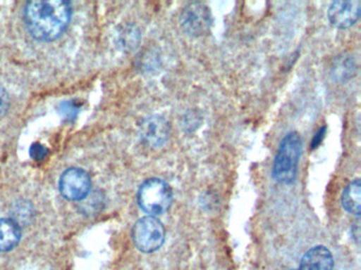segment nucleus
<instances>
[{"label": "nucleus", "mask_w": 361, "mask_h": 270, "mask_svg": "<svg viewBox=\"0 0 361 270\" xmlns=\"http://www.w3.org/2000/svg\"><path fill=\"white\" fill-rule=\"evenodd\" d=\"M179 23L188 35L200 37L210 32L213 23L212 14L206 4L191 2L181 11Z\"/></svg>", "instance_id": "39448f33"}, {"label": "nucleus", "mask_w": 361, "mask_h": 270, "mask_svg": "<svg viewBox=\"0 0 361 270\" xmlns=\"http://www.w3.org/2000/svg\"><path fill=\"white\" fill-rule=\"evenodd\" d=\"M327 128L326 126H322L318 131H317L316 134L312 137V143H310V148L312 150L318 148L319 146L322 143L323 139H324L325 134H326Z\"/></svg>", "instance_id": "dca6fc26"}, {"label": "nucleus", "mask_w": 361, "mask_h": 270, "mask_svg": "<svg viewBox=\"0 0 361 270\" xmlns=\"http://www.w3.org/2000/svg\"><path fill=\"white\" fill-rule=\"evenodd\" d=\"M137 198L139 207L147 214H164L172 206L173 190L164 179L153 177L140 186Z\"/></svg>", "instance_id": "7ed1b4c3"}, {"label": "nucleus", "mask_w": 361, "mask_h": 270, "mask_svg": "<svg viewBox=\"0 0 361 270\" xmlns=\"http://www.w3.org/2000/svg\"><path fill=\"white\" fill-rule=\"evenodd\" d=\"M20 224L14 219H0V252H7L18 246L20 240Z\"/></svg>", "instance_id": "9d476101"}, {"label": "nucleus", "mask_w": 361, "mask_h": 270, "mask_svg": "<svg viewBox=\"0 0 361 270\" xmlns=\"http://www.w3.org/2000/svg\"><path fill=\"white\" fill-rule=\"evenodd\" d=\"M48 151L47 148L45 146L42 145L39 143H33L30 148V155L33 160H37V162H42V160H45L47 158Z\"/></svg>", "instance_id": "4468645a"}, {"label": "nucleus", "mask_w": 361, "mask_h": 270, "mask_svg": "<svg viewBox=\"0 0 361 270\" xmlns=\"http://www.w3.org/2000/svg\"><path fill=\"white\" fill-rule=\"evenodd\" d=\"M73 15L71 4L63 0L30 1L24 18L29 33L41 41L58 39L68 27Z\"/></svg>", "instance_id": "f257e3e1"}, {"label": "nucleus", "mask_w": 361, "mask_h": 270, "mask_svg": "<svg viewBox=\"0 0 361 270\" xmlns=\"http://www.w3.org/2000/svg\"><path fill=\"white\" fill-rule=\"evenodd\" d=\"M356 63L354 58L348 55H341L339 58L336 59L331 69V77L337 82H345L354 77L356 73Z\"/></svg>", "instance_id": "f8f14e48"}, {"label": "nucleus", "mask_w": 361, "mask_h": 270, "mask_svg": "<svg viewBox=\"0 0 361 270\" xmlns=\"http://www.w3.org/2000/svg\"><path fill=\"white\" fill-rule=\"evenodd\" d=\"M59 188L66 200H85L92 190V179L83 169L69 168L61 176Z\"/></svg>", "instance_id": "423d86ee"}, {"label": "nucleus", "mask_w": 361, "mask_h": 270, "mask_svg": "<svg viewBox=\"0 0 361 270\" xmlns=\"http://www.w3.org/2000/svg\"><path fill=\"white\" fill-rule=\"evenodd\" d=\"M133 240L135 246L145 253L154 252L164 245L166 240V228L156 217H142L133 228Z\"/></svg>", "instance_id": "20e7f679"}, {"label": "nucleus", "mask_w": 361, "mask_h": 270, "mask_svg": "<svg viewBox=\"0 0 361 270\" xmlns=\"http://www.w3.org/2000/svg\"><path fill=\"white\" fill-rule=\"evenodd\" d=\"M10 107V97L7 91L0 86V118L8 112Z\"/></svg>", "instance_id": "2eb2a0df"}, {"label": "nucleus", "mask_w": 361, "mask_h": 270, "mask_svg": "<svg viewBox=\"0 0 361 270\" xmlns=\"http://www.w3.org/2000/svg\"><path fill=\"white\" fill-rule=\"evenodd\" d=\"M360 0H338L329 6L327 17L337 29H348L360 18Z\"/></svg>", "instance_id": "6e6552de"}, {"label": "nucleus", "mask_w": 361, "mask_h": 270, "mask_svg": "<svg viewBox=\"0 0 361 270\" xmlns=\"http://www.w3.org/2000/svg\"><path fill=\"white\" fill-rule=\"evenodd\" d=\"M77 110L78 108L75 107L73 103H65L62 108V112L66 114V117L68 118V120L77 115Z\"/></svg>", "instance_id": "f3484780"}, {"label": "nucleus", "mask_w": 361, "mask_h": 270, "mask_svg": "<svg viewBox=\"0 0 361 270\" xmlns=\"http://www.w3.org/2000/svg\"><path fill=\"white\" fill-rule=\"evenodd\" d=\"M302 139L298 132H289L283 137L272 165V179L279 184L293 183L298 174Z\"/></svg>", "instance_id": "f03ea898"}, {"label": "nucleus", "mask_w": 361, "mask_h": 270, "mask_svg": "<svg viewBox=\"0 0 361 270\" xmlns=\"http://www.w3.org/2000/svg\"><path fill=\"white\" fill-rule=\"evenodd\" d=\"M334 259L324 246L310 249L302 257L299 270H333Z\"/></svg>", "instance_id": "1a4fd4ad"}, {"label": "nucleus", "mask_w": 361, "mask_h": 270, "mask_svg": "<svg viewBox=\"0 0 361 270\" xmlns=\"http://www.w3.org/2000/svg\"><path fill=\"white\" fill-rule=\"evenodd\" d=\"M171 128L168 120L159 115L145 118L139 127L141 141L152 148H161L170 137Z\"/></svg>", "instance_id": "0eeeda50"}, {"label": "nucleus", "mask_w": 361, "mask_h": 270, "mask_svg": "<svg viewBox=\"0 0 361 270\" xmlns=\"http://www.w3.org/2000/svg\"><path fill=\"white\" fill-rule=\"evenodd\" d=\"M118 37H119V44H121L122 48L126 49V50L136 48L140 41V33L134 25H128L122 29Z\"/></svg>", "instance_id": "ddd939ff"}, {"label": "nucleus", "mask_w": 361, "mask_h": 270, "mask_svg": "<svg viewBox=\"0 0 361 270\" xmlns=\"http://www.w3.org/2000/svg\"><path fill=\"white\" fill-rule=\"evenodd\" d=\"M341 204L344 210L353 215H360V204H361V181L360 179H356L350 181L341 196Z\"/></svg>", "instance_id": "9b49d317"}, {"label": "nucleus", "mask_w": 361, "mask_h": 270, "mask_svg": "<svg viewBox=\"0 0 361 270\" xmlns=\"http://www.w3.org/2000/svg\"><path fill=\"white\" fill-rule=\"evenodd\" d=\"M289 270H293V269H289Z\"/></svg>", "instance_id": "a211bd4d"}]
</instances>
